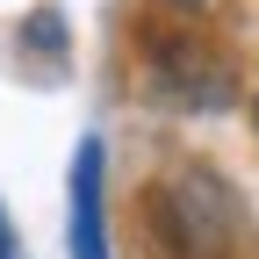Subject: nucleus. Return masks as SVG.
I'll list each match as a JSON object with an SVG mask.
<instances>
[{
	"mask_svg": "<svg viewBox=\"0 0 259 259\" xmlns=\"http://www.w3.org/2000/svg\"><path fill=\"white\" fill-rule=\"evenodd\" d=\"M144 245L151 259H231L238 252V194L209 166H166L144 187Z\"/></svg>",
	"mask_w": 259,
	"mask_h": 259,
	"instance_id": "obj_1",
	"label": "nucleus"
},
{
	"mask_svg": "<svg viewBox=\"0 0 259 259\" xmlns=\"http://www.w3.org/2000/svg\"><path fill=\"white\" fill-rule=\"evenodd\" d=\"M137 72L166 108H187V115H223L238 101V65L187 22H144Z\"/></svg>",
	"mask_w": 259,
	"mask_h": 259,
	"instance_id": "obj_2",
	"label": "nucleus"
},
{
	"mask_svg": "<svg viewBox=\"0 0 259 259\" xmlns=\"http://www.w3.org/2000/svg\"><path fill=\"white\" fill-rule=\"evenodd\" d=\"M101 180H108V151H101V137H87L72 151V216H65V252L72 259H108V194H101Z\"/></svg>",
	"mask_w": 259,
	"mask_h": 259,
	"instance_id": "obj_3",
	"label": "nucleus"
},
{
	"mask_svg": "<svg viewBox=\"0 0 259 259\" xmlns=\"http://www.w3.org/2000/svg\"><path fill=\"white\" fill-rule=\"evenodd\" d=\"M0 259H15V238H8V223H0Z\"/></svg>",
	"mask_w": 259,
	"mask_h": 259,
	"instance_id": "obj_4",
	"label": "nucleus"
},
{
	"mask_svg": "<svg viewBox=\"0 0 259 259\" xmlns=\"http://www.w3.org/2000/svg\"><path fill=\"white\" fill-rule=\"evenodd\" d=\"M173 8H202V0H173Z\"/></svg>",
	"mask_w": 259,
	"mask_h": 259,
	"instance_id": "obj_5",
	"label": "nucleus"
}]
</instances>
